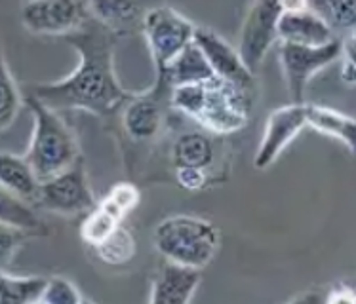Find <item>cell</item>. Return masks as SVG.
Returning a JSON list of instances; mask_svg holds the SVG:
<instances>
[{
    "label": "cell",
    "mask_w": 356,
    "mask_h": 304,
    "mask_svg": "<svg viewBox=\"0 0 356 304\" xmlns=\"http://www.w3.org/2000/svg\"><path fill=\"white\" fill-rule=\"evenodd\" d=\"M63 38L79 53V65L65 78L31 86L29 95L56 112L76 109L102 118L117 115L134 97L115 73L117 37L92 17Z\"/></svg>",
    "instance_id": "6da1fadb"
},
{
    "label": "cell",
    "mask_w": 356,
    "mask_h": 304,
    "mask_svg": "<svg viewBox=\"0 0 356 304\" xmlns=\"http://www.w3.org/2000/svg\"><path fill=\"white\" fill-rule=\"evenodd\" d=\"M25 103L33 115V135L25 160L38 183H44L73 166L82 154L71 128L56 110L48 109L29 94Z\"/></svg>",
    "instance_id": "7a4b0ae2"
},
{
    "label": "cell",
    "mask_w": 356,
    "mask_h": 304,
    "mask_svg": "<svg viewBox=\"0 0 356 304\" xmlns=\"http://www.w3.org/2000/svg\"><path fill=\"white\" fill-rule=\"evenodd\" d=\"M154 247L164 261L202 270L219 247V232L210 221L193 215H174L154 228Z\"/></svg>",
    "instance_id": "3957f363"
},
{
    "label": "cell",
    "mask_w": 356,
    "mask_h": 304,
    "mask_svg": "<svg viewBox=\"0 0 356 304\" xmlns=\"http://www.w3.org/2000/svg\"><path fill=\"white\" fill-rule=\"evenodd\" d=\"M252 92L233 82L216 78L202 84V101L195 122L218 135L242 130L252 115Z\"/></svg>",
    "instance_id": "277c9868"
},
{
    "label": "cell",
    "mask_w": 356,
    "mask_h": 304,
    "mask_svg": "<svg viewBox=\"0 0 356 304\" xmlns=\"http://www.w3.org/2000/svg\"><path fill=\"white\" fill-rule=\"evenodd\" d=\"M195 23L170 6L147 8L141 31L147 40L156 74L162 73L179 51L193 42Z\"/></svg>",
    "instance_id": "5b68a950"
},
{
    "label": "cell",
    "mask_w": 356,
    "mask_h": 304,
    "mask_svg": "<svg viewBox=\"0 0 356 304\" xmlns=\"http://www.w3.org/2000/svg\"><path fill=\"white\" fill-rule=\"evenodd\" d=\"M172 109V87L156 74L154 84L143 94H134L120 109V120L126 137L136 143H149L160 135Z\"/></svg>",
    "instance_id": "8992f818"
},
{
    "label": "cell",
    "mask_w": 356,
    "mask_h": 304,
    "mask_svg": "<svg viewBox=\"0 0 356 304\" xmlns=\"http://www.w3.org/2000/svg\"><path fill=\"white\" fill-rule=\"evenodd\" d=\"M37 203L42 210L58 215H80L94 210L97 200L88 181L84 158L80 156L65 171L40 183Z\"/></svg>",
    "instance_id": "52a82bcc"
},
{
    "label": "cell",
    "mask_w": 356,
    "mask_h": 304,
    "mask_svg": "<svg viewBox=\"0 0 356 304\" xmlns=\"http://www.w3.org/2000/svg\"><path fill=\"white\" fill-rule=\"evenodd\" d=\"M341 56V38H335L326 46H298L280 42V65L286 86L290 92L291 105H305V90L314 74L332 65Z\"/></svg>",
    "instance_id": "ba28073f"
},
{
    "label": "cell",
    "mask_w": 356,
    "mask_h": 304,
    "mask_svg": "<svg viewBox=\"0 0 356 304\" xmlns=\"http://www.w3.org/2000/svg\"><path fill=\"white\" fill-rule=\"evenodd\" d=\"M280 14H282V2H254L248 8L240 29L236 53L242 65L254 76L259 71L270 46L278 40Z\"/></svg>",
    "instance_id": "9c48e42d"
},
{
    "label": "cell",
    "mask_w": 356,
    "mask_h": 304,
    "mask_svg": "<svg viewBox=\"0 0 356 304\" xmlns=\"http://www.w3.org/2000/svg\"><path fill=\"white\" fill-rule=\"evenodd\" d=\"M19 14L25 29L33 35L46 37H67L92 19L88 2L74 0L25 2L19 8Z\"/></svg>",
    "instance_id": "30bf717a"
},
{
    "label": "cell",
    "mask_w": 356,
    "mask_h": 304,
    "mask_svg": "<svg viewBox=\"0 0 356 304\" xmlns=\"http://www.w3.org/2000/svg\"><path fill=\"white\" fill-rule=\"evenodd\" d=\"M280 42L298 46H326L339 38L327 23L320 17L309 2H282V14L278 17Z\"/></svg>",
    "instance_id": "8fae6325"
},
{
    "label": "cell",
    "mask_w": 356,
    "mask_h": 304,
    "mask_svg": "<svg viewBox=\"0 0 356 304\" xmlns=\"http://www.w3.org/2000/svg\"><path fill=\"white\" fill-rule=\"evenodd\" d=\"M307 126L305 105H288L273 110L263 131L259 149L255 152L254 166L257 169L269 167L280 156V152L298 137Z\"/></svg>",
    "instance_id": "7c38bea8"
},
{
    "label": "cell",
    "mask_w": 356,
    "mask_h": 304,
    "mask_svg": "<svg viewBox=\"0 0 356 304\" xmlns=\"http://www.w3.org/2000/svg\"><path fill=\"white\" fill-rule=\"evenodd\" d=\"M193 44L202 51L204 59L208 61L218 78L254 90V74L242 65L236 48H233L223 37H219L216 31L210 27H195Z\"/></svg>",
    "instance_id": "4fadbf2b"
},
{
    "label": "cell",
    "mask_w": 356,
    "mask_h": 304,
    "mask_svg": "<svg viewBox=\"0 0 356 304\" xmlns=\"http://www.w3.org/2000/svg\"><path fill=\"white\" fill-rule=\"evenodd\" d=\"M200 270L162 262L156 270L149 304H191L200 283Z\"/></svg>",
    "instance_id": "5bb4252c"
},
{
    "label": "cell",
    "mask_w": 356,
    "mask_h": 304,
    "mask_svg": "<svg viewBox=\"0 0 356 304\" xmlns=\"http://www.w3.org/2000/svg\"><path fill=\"white\" fill-rule=\"evenodd\" d=\"M218 156V143L208 131H187L172 145V162L177 167H191L206 171L213 166Z\"/></svg>",
    "instance_id": "9a60e30c"
},
{
    "label": "cell",
    "mask_w": 356,
    "mask_h": 304,
    "mask_svg": "<svg viewBox=\"0 0 356 304\" xmlns=\"http://www.w3.org/2000/svg\"><path fill=\"white\" fill-rule=\"evenodd\" d=\"M159 76L166 80L168 86H189V84H204L216 78V74L208 65V61L204 59L202 51L198 50L195 44L191 42L185 46L174 59L172 63L159 73Z\"/></svg>",
    "instance_id": "2e32d148"
},
{
    "label": "cell",
    "mask_w": 356,
    "mask_h": 304,
    "mask_svg": "<svg viewBox=\"0 0 356 304\" xmlns=\"http://www.w3.org/2000/svg\"><path fill=\"white\" fill-rule=\"evenodd\" d=\"M88 10L95 22L102 23L115 37L130 35L141 29L147 8L134 2H88Z\"/></svg>",
    "instance_id": "e0dca14e"
},
{
    "label": "cell",
    "mask_w": 356,
    "mask_h": 304,
    "mask_svg": "<svg viewBox=\"0 0 356 304\" xmlns=\"http://www.w3.org/2000/svg\"><path fill=\"white\" fill-rule=\"evenodd\" d=\"M0 187L19 196L25 202H37L40 183L33 174L25 156L0 152Z\"/></svg>",
    "instance_id": "ac0fdd59"
},
{
    "label": "cell",
    "mask_w": 356,
    "mask_h": 304,
    "mask_svg": "<svg viewBox=\"0 0 356 304\" xmlns=\"http://www.w3.org/2000/svg\"><path fill=\"white\" fill-rule=\"evenodd\" d=\"M307 109V126L320 131L322 135L339 141L355 151V118L339 112V110L322 107V105H305Z\"/></svg>",
    "instance_id": "d6986e66"
},
{
    "label": "cell",
    "mask_w": 356,
    "mask_h": 304,
    "mask_svg": "<svg viewBox=\"0 0 356 304\" xmlns=\"http://www.w3.org/2000/svg\"><path fill=\"white\" fill-rule=\"evenodd\" d=\"M48 278L0 272V304H33L42 297Z\"/></svg>",
    "instance_id": "ffe728a7"
},
{
    "label": "cell",
    "mask_w": 356,
    "mask_h": 304,
    "mask_svg": "<svg viewBox=\"0 0 356 304\" xmlns=\"http://www.w3.org/2000/svg\"><path fill=\"white\" fill-rule=\"evenodd\" d=\"M0 225L14 226L23 232H37L44 228L42 221L33 210L29 202L19 196L12 194L10 190L0 187Z\"/></svg>",
    "instance_id": "44dd1931"
},
{
    "label": "cell",
    "mask_w": 356,
    "mask_h": 304,
    "mask_svg": "<svg viewBox=\"0 0 356 304\" xmlns=\"http://www.w3.org/2000/svg\"><path fill=\"white\" fill-rule=\"evenodd\" d=\"M23 97L17 90L12 71L8 67L6 53L0 44V131L8 130L19 115Z\"/></svg>",
    "instance_id": "7402d4cb"
},
{
    "label": "cell",
    "mask_w": 356,
    "mask_h": 304,
    "mask_svg": "<svg viewBox=\"0 0 356 304\" xmlns=\"http://www.w3.org/2000/svg\"><path fill=\"white\" fill-rule=\"evenodd\" d=\"M95 253L103 262L118 267L131 261L136 253V239L126 226L120 225L109 238H105L99 246H95Z\"/></svg>",
    "instance_id": "603a6c76"
},
{
    "label": "cell",
    "mask_w": 356,
    "mask_h": 304,
    "mask_svg": "<svg viewBox=\"0 0 356 304\" xmlns=\"http://www.w3.org/2000/svg\"><path fill=\"white\" fill-rule=\"evenodd\" d=\"M309 4L334 33L341 31L343 37L355 33L356 2H309Z\"/></svg>",
    "instance_id": "cb8c5ba5"
},
{
    "label": "cell",
    "mask_w": 356,
    "mask_h": 304,
    "mask_svg": "<svg viewBox=\"0 0 356 304\" xmlns=\"http://www.w3.org/2000/svg\"><path fill=\"white\" fill-rule=\"evenodd\" d=\"M122 225L118 219H115L111 215L109 211H105L97 203L94 210L90 211L82 223V230H80V236L82 239L90 244V246H99L103 239L109 238L113 232L117 230L118 226Z\"/></svg>",
    "instance_id": "d4e9b609"
},
{
    "label": "cell",
    "mask_w": 356,
    "mask_h": 304,
    "mask_svg": "<svg viewBox=\"0 0 356 304\" xmlns=\"http://www.w3.org/2000/svg\"><path fill=\"white\" fill-rule=\"evenodd\" d=\"M139 203V190L131 183H118L103 198L99 205L122 223V219Z\"/></svg>",
    "instance_id": "484cf974"
},
{
    "label": "cell",
    "mask_w": 356,
    "mask_h": 304,
    "mask_svg": "<svg viewBox=\"0 0 356 304\" xmlns=\"http://www.w3.org/2000/svg\"><path fill=\"white\" fill-rule=\"evenodd\" d=\"M40 298L46 304H80L82 295L79 293L74 283H71L65 278L54 276V278H48Z\"/></svg>",
    "instance_id": "4316f807"
},
{
    "label": "cell",
    "mask_w": 356,
    "mask_h": 304,
    "mask_svg": "<svg viewBox=\"0 0 356 304\" xmlns=\"http://www.w3.org/2000/svg\"><path fill=\"white\" fill-rule=\"evenodd\" d=\"M25 238H27V232L14 228V226L0 225V272H4V268L12 262Z\"/></svg>",
    "instance_id": "83f0119b"
},
{
    "label": "cell",
    "mask_w": 356,
    "mask_h": 304,
    "mask_svg": "<svg viewBox=\"0 0 356 304\" xmlns=\"http://www.w3.org/2000/svg\"><path fill=\"white\" fill-rule=\"evenodd\" d=\"M355 44V33L341 37V56H339V59H341V69H339V74H341V80L347 86H355L356 82Z\"/></svg>",
    "instance_id": "f1b7e54d"
},
{
    "label": "cell",
    "mask_w": 356,
    "mask_h": 304,
    "mask_svg": "<svg viewBox=\"0 0 356 304\" xmlns=\"http://www.w3.org/2000/svg\"><path fill=\"white\" fill-rule=\"evenodd\" d=\"M175 181L185 190H202L208 183V174L200 169H191V167H177Z\"/></svg>",
    "instance_id": "f546056e"
},
{
    "label": "cell",
    "mask_w": 356,
    "mask_h": 304,
    "mask_svg": "<svg viewBox=\"0 0 356 304\" xmlns=\"http://www.w3.org/2000/svg\"><path fill=\"white\" fill-rule=\"evenodd\" d=\"M324 304H355V291L349 285H337L324 295Z\"/></svg>",
    "instance_id": "4dcf8cb0"
},
{
    "label": "cell",
    "mask_w": 356,
    "mask_h": 304,
    "mask_svg": "<svg viewBox=\"0 0 356 304\" xmlns=\"http://www.w3.org/2000/svg\"><path fill=\"white\" fill-rule=\"evenodd\" d=\"M286 304H324V293H322V291H316V289L303 291L301 295L293 297Z\"/></svg>",
    "instance_id": "1f68e13d"
},
{
    "label": "cell",
    "mask_w": 356,
    "mask_h": 304,
    "mask_svg": "<svg viewBox=\"0 0 356 304\" xmlns=\"http://www.w3.org/2000/svg\"><path fill=\"white\" fill-rule=\"evenodd\" d=\"M80 304H95V303H92L90 298H84V297H82V301H80Z\"/></svg>",
    "instance_id": "d6a6232c"
},
{
    "label": "cell",
    "mask_w": 356,
    "mask_h": 304,
    "mask_svg": "<svg viewBox=\"0 0 356 304\" xmlns=\"http://www.w3.org/2000/svg\"><path fill=\"white\" fill-rule=\"evenodd\" d=\"M33 304H46V303H44L42 298H38V301H35V303H33Z\"/></svg>",
    "instance_id": "836d02e7"
}]
</instances>
